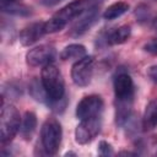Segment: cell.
<instances>
[{"label":"cell","mask_w":157,"mask_h":157,"mask_svg":"<svg viewBox=\"0 0 157 157\" xmlns=\"http://www.w3.org/2000/svg\"><path fill=\"white\" fill-rule=\"evenodd\" d=\"M113 88L115 97V123L118 126H123L131 118L135 85L129 74L119 72L113 80Z\"/></svg>","instance_id":"1"},{"label":"cell","mask_w":157,"mask_h":157,"mask_svg":"<svg viewBox=\"0 0 157 157\" xmlns=\"http://www.w3.org/2000/svg\"><path fill=\"white\" fill-rule=\"evenodd\" d=\"M39 80L49 99L48 107L58 112L59 108L64 109L65 105H60V103L65 101V82L59 67L54 63L47 64L42 67Z\"/></svg>","instance_id":"2"},{"label":"cell","mask_w":157,"mask_h":157,"mask_svg":"<svg viewBox=\"0 0 157 157\" xmlns=\"http://www.w3.org/2000/svg\"><path fill=\"white\" fill-rule=\"evenodd\" d=\"M90 7L88 0H74L56 11L45 22V33H56L66 27L69 22L77 18Z\"/></svg>","instance_id":"3"},{"label":"cell","mask_w":157,"mask_h":157,"mask_svg":"<svg viewBox=\"0 0 157 157\" xmlns=\"http://www.w3.org/2000/svg\"><path fill=\"white\" fill-rule=\"evenodd\" d=\"M22 118L17 108L12 104L1 103L0 114V141L1 145L10 144L21 128Z\"/></svg>","instance_id":"4"},{"label":"cell","mask_w":157,"mask_h":157,"mask_svg":"<svg viewBox=\"0 0 157 157\" xmlns=\"http://www.w3.org/2000/svg\"><path fill=\"white\" fill-rule=\"evenodd\" d=\"M63 139V128L58 119L50 117L44 120L40 128V145L45 155L58 153Z\"/></svg>","instance_id":"5"},{"label":"cell","mask_w":157,"mask_h":157,"mask_svg":"<svg viewBox=\"0 0 157 157\" xmlns=\"http://www.w3.org/2000/svg\"><path fill=\"white\" fill-rule=\"evenodd\" d=\"M102 129V115L80 120L75 129V141L78 145H87L92 142Z\"/></svg>","instance_id":"6"},{"label":"cell","mask_w":157,"mask_h":157,"mask_svg":"<svg viewBox=\"0 0 157 157\" xmlns=\"http://www.w3.org/2000/svg\"><path fill=\"white\" fill-rule=\"evenodd\" d=\"M94 69V58L86 55L76 60L71 66V80L78 87H86L90 85Z\"/></svg>","instance_id":"7"},{"label":"cell","mask_w":157,"mask_h":157,"mask_svg":"<svg viewBox=\"0 0 157 157\" xmlns=\"http://www.w3.org/2000/svg\"><path fill=\"white\" fill-rule=\"evenodd\" d=\"M98 18H99V7L97 5L90 6L72 23L67 34L72 38H77V37L83 36L85 33H87L94 26V23L98 21Z\"/></svg>","instance_id":"8"},{"label":"cell","mask_w":157,"mask_h":157,"mask_svg":"<svg viewBox=\"0 0 157 157\" xmlns=\"http://www.w3.org/2000/svg\"><path fill=\"white\" fill-rule=\"evenodd\" d=\"M104 108L103 98L99 94H88L81 98L76 105V117L78 120L102 115Z\"/></svg>","instance_id":"9"},{"label":"cell","mask_w":157,"mask_h":157,"mask_svg":"<svg viewBox=\"0 0 157 157\" xmlns=\"http://www.w3.org/2000/svg\"><path fill=\"white\" fill-rule=\"evenodd\" d=\"M56 56L55 48L50 44H40L26 53V63L32 67L45 66L47 64L54 63Z\"/></svg>","instance_id":"10"},{"label":"cell","mask_w":157,"mask_h":157,"mask_svg":"<svg viewBox=\"0 0 157 157\" xmlns=\"http://www.w3.org/2000/svg\"><path fill=\"white\" fill-rule=\"evenodd\" d=\"M45 33V22H33L28 26H26L18 36V40L23 47H29L34 43H37Z\"/></svg>","instance_id":"11"},{"label":"cell","mask_w":157,"mask_h":157,"mask_svg":"<svg viewBox=\"0 0 157 157\" xmlns=\"http://www.w3.org/2000/svg\"><path fill=\"white\" fill-rule=\"evenodd\" d=\"M141 128L144 131H152L157 128V98L147 103L142 115Z\"/></svg>","instance_id":"12"},{"label":"cell","mask_w":157,"mask_h":157,"mask_svg":"<svg viewBox=\"0 0 157 157\" xmlns=\"http://www.w3.org/2000/svg\"><path fill=\"white\" fill-rule=\"evenodd\" d=\"M37 115L34 112H31V110H27L23 117H22V121H21V128H20V134L21 136L26 140V141H29L37 129Z\"/></svg>","instance_id":"13"},{"label":"cell","mask_w":157,"mask_h":157,"mask_svg":"<svg viewBox=\"0 0 157 157\" xmlns=\"http://www.w3.org/2000/svg\"><path fill=\"white\" fill-rule=\"evenodd\" d=\"M130 36H131V27L129 25H123L110 31L105 38V42L109 45H118L128 42Z\"/></svg>","instance_id":"14"},{"label":"cell","mask_w":157,"mask_h":157,"mask_svg":"<svg viewBox=\"0 0 157 157\" xmlns=\"http://www.w3.org/2000/svg\"><path fill=\"white\" fill-rule=\"evenodd\" d=\"M87 55L86 47L80 44V43H72L66 45L61 52H60V59L63 61H69V60H78L83 56Z\"/></svg>","instance_id":"15"},{"label":"cell","mask_w":157,"mask_h":157,"mask_svg":"<svg viewBox=\"0 0 157 157\" xmlns=\"http://www.w3.org/2000/svg\"><path fill=\"white\" fill-rule=\"evenodd\" d=\"M1 11L9 15H15V16H29L32 15V9L25 4H20L17 1H11V2H0Z\"/></svg>","instance_id":"16"},{"label":"cell","mask_w":157,"mask_h":157,"mask_svg":"<svg viewBox=\"0 0 157 157\" xmlns=\"http://www.w3.org/2000/svg\"><path fill=\"white\" fill-rule=\"evenodd\" d=\"M130 6L128 2L125 1H117L112 5H109L104 12H103V18L107 20V21H112V20H115V18H119L121 17L124 13H126L129 11Z\"/></svg>","instance_id":"17"},{"label":"cell","mask_w":157,"mask_h":157,"mask_svg":"<svg viewBox=\"0 0 157 157\" xmlns=\"http://www.w3.org/2000/svg\"><path fill=\"white\" fill-rule=\"evenodd\" d=\"M21 87L15 86V83H9V88L4 87L2 88V98L5 97H13L17 98L18 96H21Z\"/></svg>","instance_id":"18"},{"label":"cell","mask_w":157,"mask_h":157,"mask_svg":"<svg viewBox=\"0 0 157 157\" xmlns=\"http://www.w3.org/2000/svg\"><path fill=\"white\" fill-rule=\"evenodd\" d=\"M98 152L102 156H110V155L114 153L112 145L108 141H104V140L99 141V144H98Z\"/></svg>","instance_id":"19"},{"label":"cell","mask_w":157,"mask_h":157,"mask_svg":"<svg viewBox=\"0 0 157 157\" xmlns=\"http://www.w3.org/2000/svg\"><path fill=\"white\" fill-rule=\"evenodd\" d=\"M135 16L137 17V20H139L140 22L147 20L148 16H150V15H148V7H147L146 5H140V6H137L136 10H135Z\"/></svg>","instance_id":"20"},{"label":"cell","mask_w":157,"mask_h":157,"mask_svg":"<svg viewBox=\"0 0 157 157\" xmlns=\"http://www.w3.org/2000/svg\"><path fill=\"white\" fill-rule=\"evenodd\" d=\"M144 50L147 52V53H150V54L157 55V38H152L151 40H148L144 45Z\"/></svg>","instance_id":"21"},{"label":"cell","mask_w":157,"mask_h":157,"mask_svg":"<svg viewBox=\"0 0 157 157\" xmlns=\"http://www.w3.org/2000/svg\"><path fill=\"white\" fill-rule=\"evenodd\" d=\"M147 76H148V78H150L152 82L157 83V64L151 65V66L147 69Z\"/></svg>","instance_id":"22"},{"label":"cell","mask_w":157,"mask_h":157,"mask_svg":"<svg viewBox=\"0 0 157 157\" xmlns=\"http://www.w3.org/2000/svg\"><path fill=\"white\" fill-rule=\"evenodd\" d=\"M40 1V4H43L44 6H55V5H58L59 2H61L63 0H39Z\"/></svg>","instance_id":"23"},{"label":"cell","mask_w":157,"mask_h":157,"mask_svg":"<svg viewBox=\"0 0 157 157\" xmlns=\"http://www.w3.org/2000/svg\"><path fill=\"white\" fill-rule=\"evenodd\" d=\"M119 155H120V156H137L139 153H136V152H130V151H121V152H119Z\"/></svg>","instance_id":"24"},{"label":"cell","mask_w":157,"mask_h":157,"mask_svg":"<svg viewBox=\"0 0 157 157\" xmlns=\"http://www.w3.org/2000/svg\"><path fill=\"white\" fill-rule=\"evenodd\" d=\"M152 27H153V29H156L157 31V16L153 18V21H152Z\"/></svg>","instance_id":"25"},{"label":"cell","mask_w":157,"mask_h":157,"mask_svg":"<svg viewBox=\"0 0 157 157\" xmlns=\"http://www.w3.org/2000/svg\"><path fill=\"white\" fill-rule=\"evenodd\" d=\"M11 1H17V0H0V2H11Z\"/></svg>","instance_id":"26"}]
</instances>
